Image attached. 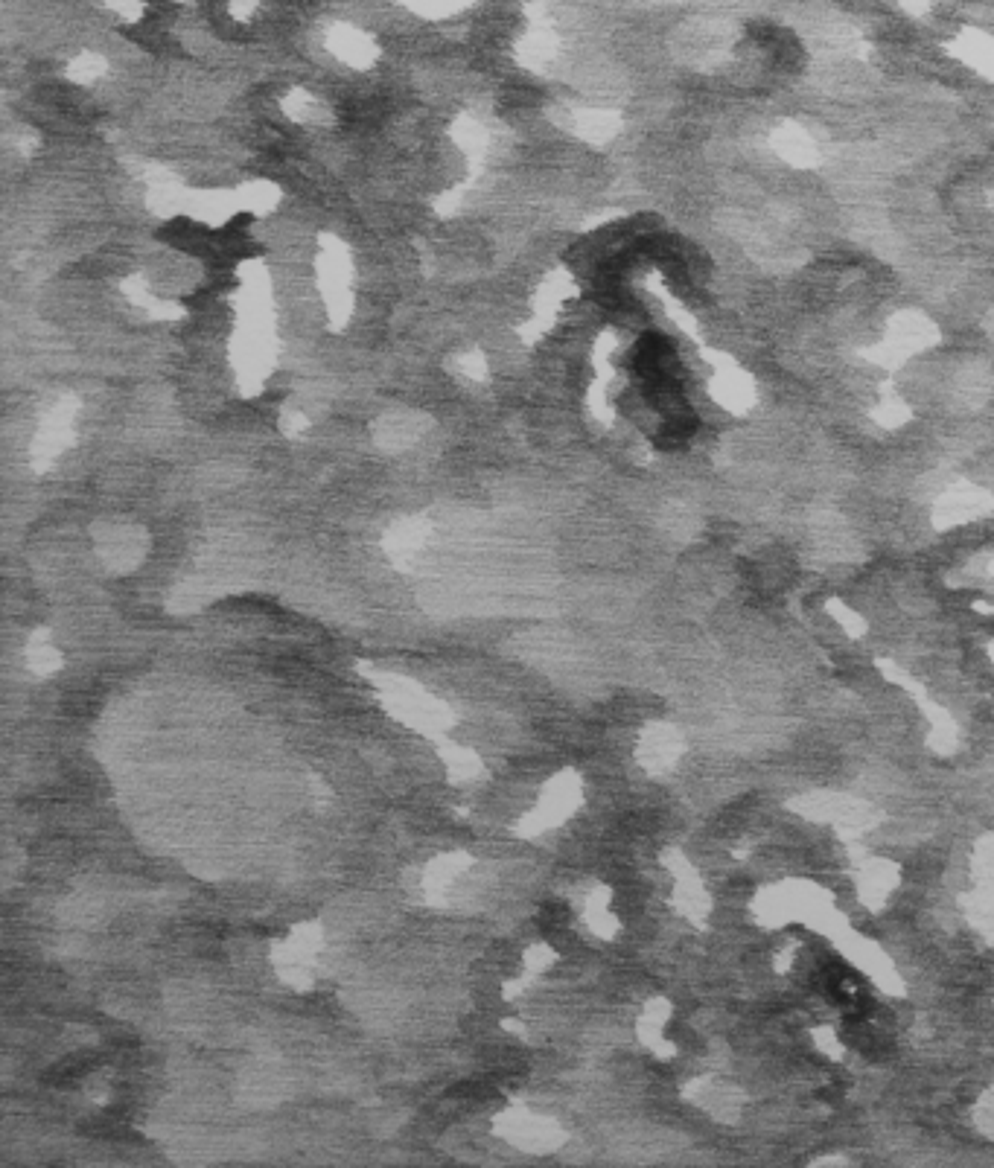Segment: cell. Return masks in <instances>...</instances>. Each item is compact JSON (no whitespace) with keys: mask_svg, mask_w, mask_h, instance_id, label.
<instances>
[{"mask_svg":"<svg viewBox=\"0 0 994 1168\" xmlns=\"http://www.w3.org/2000/svg\"><path fill=\"white\" fill-rule=\"evenodd\" d=\"M368 670V679L379 688V697L382 705L400 717L406 726L420 729L423 735H435L446 729L452 723V714L444 702L429 697L420 685H414L412 679H403V676H391V673H379V670Z\"/></svg>","mask_w":994,"mask_h":1168,"instance_id":"cell-1","label":"cell"},{"mask_svg":"<svg viewBox=\"0 0 994 1168\" xmlns=\"http://www.w3.org/2000/svg\"><path fill=\"white\" fill-rule=\"evenodd\" d=\"M578 804H581V781L575 772H563V775L551 778L549 787L543 790V796L537 801V807L516 825V834H543L554 825H560L563 819H569L578 810Z\"/></svg>","mask_w":994,"mask_h":1168,"instance_id":"cell-2","label":"cell"},{"mask_svg":"<svg viewBox=\"0 0 994 1168\" xmlns=\"http://www.w3.org/2000/svg\"><path fill=\"white\" fill-rule=\"evenodd\" d=\"M324 938L318 924H304L298 927L295 933L289 935L283 944L275 947V968L280 973L283 982H289L292 988H309L312 985V968H315V956L321 950Z\"/></svg>","mask_w":994,"mask_h":1168,"instance_id":"cell-3","label":"cell"},{"mask_svg":"<svg viewBox=\"0 0 994 1168\" xmlns=\"http://www.w3.org/2000/svg\"><path fill=\"white\" fill-rule=\"evenodd\" d=\"M496 1131L511 1139L514 1145L525 1148V1151H554L563 1139V1131L543 1116H534L528 1113L525 1107H514L511 1113L499 1116L496 1122Z\"/></svg>","mask_w":994,"mask_h":1168,"instance_id":"cell-4","label":"cell"},{"mask_svg":"<svg viewBox=\"0 0 994 1168\" xmlns=\"http://www.w3.org/2000/svg\"><path fill=\"white\" fill-rule=\"evenodd\" d=\"M470 857L467 854H446L438 857L435 863H429L423 871V892L429 901H444V895L452 889V883L470 868Z\"/></svg>","mask_w":994,"mask_h":1168,"instance_id":"cell-5","label":"cell"},{"mask_svg":"<svg viewBox=\"0 0 994 1168\" xmlns=\"http://www.w3.org/2000/svg\"><path fill=\"white\" fill-rule=\"evenodd\" d=\"M639 758L651 772H662L680 758V737L674 735L668 726H653L639 743Z\"/></svg>","mask_w":994,"mask_h":1168,"instance_id":"cell-6","label":"cell"},{"mask_svg":"<svg viewBox=\"0 0 994 1168\" xmlns=\"http://www.w3.org/2000/svg\"><path fill=\"white\" fill-rule=\"evenodd\" d=\"M583 921L586 927L601 938H613L618 933V918L610 912V892L607 886H595L583 898Z\"/></svg>","mask_w":994,"mask_h":1168,"instance_id":"cell-7","label":"cell"},{"mask_svg":"<svg viewBox=\"0 0 994 1168\" xmlns=\"http://www.w3.org/2000/svg\"><path fill=\"white\" fill-rule=\"evenodd\" d=\"M435 749H438V755H441V761H444L452 781H470V778H476L481 772V761L476 752H470L464 746H455L449 740H438Z\"/></svg>","mask_w":994,"mask_h":1168,"instance_id":"cell-8","label":"cell"},{"mask_svg":"<svg viewBox=\"0 0 994 1168\" xmlns=\"http://www.w3.org/2000/svg\"><path fill=\"white\" fill-rule=\"evenodd\" d=\"M27 665L38 673V676H50L53 670L62 668V656L56 653V647H50L44 641V635H35L30 641V650H27Z\"/></svg>","mask_w":994,"mask_h":1168,"instance_id":"cell-9","label":"cell"}]
</instances>
